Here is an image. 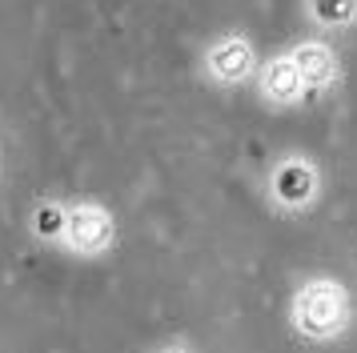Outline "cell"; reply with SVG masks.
<instances>
[{
  "mask_svg": "<svg viewBox=\"0 0 357 353\" xmlns=\"http://www.w3.org/2000/svg\"><path fill=\"white\" fill-rule=\"evenodd\" d=\"M354 321V297L345 281L337 277H305L301 285L293 289L289 297V325L297 337H305L313 345H325V341H337Z\"/></svg>",
  "mask_w": 357,
  "mask_h": 353,
  "instance_id": "1",
  "label": "cell"
},
{
  "mask_svg": "<svg viewBox=\"0 0 357 353\" xmlns=\"http://www.w3.org/2000/svg\"><path fill=\"white\" fill-rule=\"evenodd\" d=\"M265 193H269L273 209H281L285 217L309 213V209L317 205V197H321V169H317V160L305 157V153L281 157L273 169H269Z\"/></svg>",
  "mask_w": 357,
  "mask_h": 353,
  "instance_id": "2",
  "label": "cell"
},
{
  "mask_svg": "<svg viewBox=\"0 0 357 353\" xmlns=\"http://www.w3.org/2000/svg\"><path fill=\"white\" fill-rule=\"evenodd\" d=\"M116 245V217L100 201H73L65 217V245L73 257H105Z\"/></svg>",
  "mask_w": 357,
  "mask_h": 353,
  "instance_id": "3",
  "label": "cell"
},
{
  "mask_svg": "<svg viewBox=\"0 0 357 353\" xmlns=\"http://www.w3.org/2000/svg\"><path fill=\"white\" fill-rule=\"evenodd\" d=\"M257 48L245 32H221L201 52V68L217 89H237L257 77Z\"/></svg>",
  "mask_w": 357,
  "mask_h": 353,
  "instance_id": "4",
  "label": "cell"
},
{
  "mask_svg": "<svg viewBox=\"0 0 357 353\" xmlns=\"http://www.w3.org/2000/svg\"><path fill=\"white\" fill-rule=\"evenodd\" d=\"M289 61L297 68V77L305 84V93H329L341 80V57L337 48L325 36H305L289 48Z\"/></svg>",
  "mask_w": 357,
  "mask_h": 353,
  "instance_id": "5",
  "label": "cell"
},
{
  "mask_svg": "<svg viewBox=\"0 0 357 353\" xmlns=\"http://www.w3.org/2000/svg\"><path fill=\"white\" fill-rule=\"evenodd\" d=\"M253 80H257V96L269 105V109H293V105L305 100V84H301V77H297L289 52L261 61Z\"/></svg>",
  "mask_w": 357,
  "mask_h": 353,
  "instance_id": "6",
  "label": "cell"
},
{
  "mask_svg": "<svg viewBox=\"0 0 357 353\" xmlns=\"http://www.w3.org/2000/svg\"><path fill=\"white\" fill-rule=\"evenodd\" d=\"M309 24L321 32H333V29H354L357 24V0H301Z\"/></svg>",
  "mask_w": 357,
  "mask_h": 353,
  "instance_id": "7",
  "label": "cell"
},
{
  "mask_svg": "<svg viewBox=\"0 0 357 353\" xmlns=\"http://www.w3.org/2000/svg\"><path fill=\"white\" fill-rule=\"evenodd\" d=\"M65 217H68V205L40 201L33 209V237L45 241V245H65Z\"/></svg>",
  "mask_w": 357,
  "mask_h": 353,
  "instance_id": "8",
  "label": "cell"
},
{
  "mask_svg": "<svg viewBox=\"0 0 357 353\" xmlns=\"http://www.w3.org/2000/svg\"><path fill=\"white\" fill-rule=\"evenodd\" d=\"M161 353H189L185 345H169V350H161Z\"/></svg>",
  "mask_w": 357,
  "mask_h": 353,
  "instance_id": "9",
  "label": "cell"
}]
</instances>
